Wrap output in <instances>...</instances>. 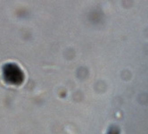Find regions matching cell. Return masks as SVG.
Listing matches in <instances>:
<instances>
[{"mask_svg": "<svg viewBox=\"0 0 148 134\" xmlns=\"http://www.w3.org/2000/svg\"><path fill=\"white\" fill-rule=\"evenodd\" d=\"M4 77L8 81L9 83H19L21 80L23 79L22 73H21L20 69L12 64L6 65L4 67Z\"/></svg>", "mask_w": 148, "mask_h": 134, "instance_id": "obj_1", "label": "cell"}]
</instances>
